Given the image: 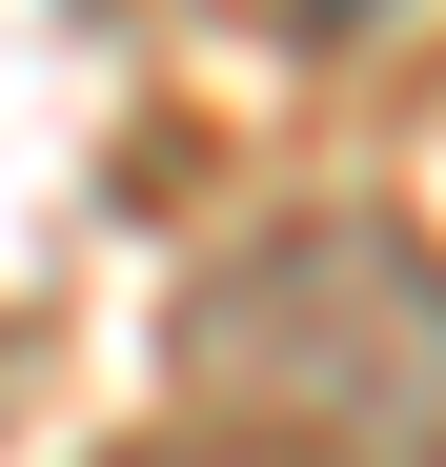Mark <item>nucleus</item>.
<instances>
[{
  "instance_id": "1",
  "label": "nucleus",
  "mask_w": 446,
  "mask_h": 467,
  "mask_svg": "<svg viewBox=\"0 0 446 467\" xmlns=\"http://www.w3.org/2000/svg\"><path fill=\"white\" fill-rule=\"evenodd\" d=\"M163 366L284 467H446V244L386 203H284L183 265Z\"/></svg>"
},
{
  "instance_id": "2",
  "label": "nucleus",
  "mask_w": 446,
  "mask_h": 467,
  "mask_svg": "<svg viewBox=\"0 0 446 467\" xmlns=\"http://www.w3.org/2000/svg\"><path fill=\"white\" fill-rule=\"evenodd\" d=\"M122 467H284V447H244V427H203V407H183V427H142Z\"/></svg>"
},
{
  "instance_id": "3",
  "label": "nucleus",
  "mask_w": 446,
  "mask_h": 467,
  "mask_svg": "<svg viewBox=\"0 0 446 467\" xmlns=\"http://www.w3.org/2000/svg\"><path fill=\"white\" fill-rule=\"evenodd\" d=\"M305 21H365V0H305Z\"/></svg>"
}]
</instances>
